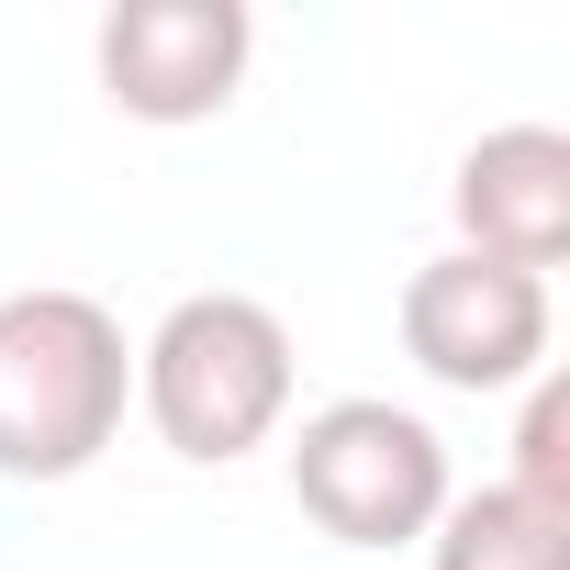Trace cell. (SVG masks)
I'll return each instance as SVG.
<instances>
[{
  "label": "cell",
  "mask_w": 570,
  "mask_h": 570,
  "mask_svg": "<svg viewBox=\"0 0 570 570\" xmlns=\"http://www.w3.org/2000/svg\"><path fill=\"white\" fill-rule=\"evenodd\" d=\"M448 492H459L448 481V436L414 403L347 392V403H314L303 436H292V503L336 548H425Z\"/></svg>",
  "instance_id": "obj_3"
},
{
  "label": "cell",
  "mask_w": 570,
  "mask_h": 570,
  "mask_svg": "<svg viewBox=\"0 0 570 570\" xmlns=\"http://www.w3.org/2000/svg\"><path fill=\"white\" fill-rule=\"evenodd\" d=\"M448 213H459V246L470 257H503L525 279H548L570 257V135L559 124H503L459 157L448 179Z\"/></svg>",
  "instance_id": "obj_6"
},
{
  "label": "cell",
  "mask_w": 570,
  "mask_h": 570,
  "mask_svg": "<svg viewBox=\"0 0 570 570\" xmlns=\"http://www.w3.org/2000/svg\"><path fill=\"white\" fill-rule=\"evenodd\" d=\"M548 336H559L548 279H525L503 257L448 246V257H425L403 279V358L436 392H525L548 370Z\"/></svg>",
  "instance_id": "obj_4"
},
{
  "label": "cell",
  "mask_w": 570,
  "mask_h": 570,
  "mask_svg": "<svg viewBox=\"0 0 570 570\" xmlns=\"http://www.w3.org/2000/svg\"><path fill=\"white\" fill-rule=\"evenodd\" d=\"M503 492L570 514V381H559V370L525 381V425H514V470H503Z\"/></svg>",
  "instance_id": "obj_8"
},
{
  "label": "cell",
  "mask_w": 570,
  "mask_h": 570,
  "mask_svg": "<svg viewBox=\"0 0 570 570\" xmlns=\"http://www.w3.org/2000/svg\"><path fill=\"white\" fill-rule=\"evenodd\" d=\"M425 570H570V514L481 481V492H448L436 537H425Z\"/></svg>",
  "instance_id": "obj_7"
},
{
  "label": "cell",
  "mask_w": 570,
  "mask_h": 570,
  "mask_svg": "<svg viewBox=\"0 0 570 570\" xmlns=\"http://www.w3.org/2000/svg\"><path fill=\"white\" fill-rule=\"evenodd\" d=\"M101 90L135 124H213L246 90L257 23L246 0H112L101 12Z\"/></svg>",
  "instance_id": "obj_5"
},
{
  "label": "cell",
  "mask_w": 570,
  "mask_h": 570,
  "mask_svg": "<svg viewBox=\"0 0 570 570\" xmlns=\"http://www.w3.org/2000/svg\"><path fill=\"white\" fill-rule=\"evenodd\" d=\"M135 414V347L90 292H0V481H79Z\"/></svg>",
  "instance_id": "obj_1"
},
{
  "label": "cell",
  "mask_w": 570,
  "mask_h": 570,
  "mask_svg": "<svg viewBox=\"0 0 570 570\" xmlns=\"http://www.w3.org/2000/svg\"><path fill=\"white\" fill-rule=\"evenodd\" d=\"M135 403L190 470H235L292 414V325L257 292H190L135 347Z\"/></svg>",
  "instance_id": "obj_2"
}]
</instances>
